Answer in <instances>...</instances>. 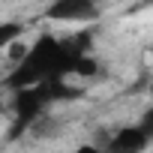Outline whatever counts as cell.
Here are the masks:
<instances>
[{
	"label": "cell",
	"mask_w": 153,
	"mask_h": 153,
	"mask_svg": "<svg viewBox=\"0 0 153 153\" xmlns=\"http://www.w3.org/2000/svg\"><path fill=\"white\" fill-rule=\"evenodd\" d=\"M141 123H144V129H147V132L153 135V105H150V108L144 111V117H141Z\"/></svg>",
	"instance_id": "8992f818"
},
{
	"label": "cell",
	"mask_w": 153,
	"mask_h": 153,
	"mask_svg": "<svg viewBox=\"0 0 153 153\" xmlns=\"http://www.w3.org/2000/svg\"><path fill=\"white\" fill-rule=\"evenodd\" d=\"M150 93H153V81H150Z\"/></svg>",
	"instance_id": "9c48e42d"
},
{
	"label": "cell",
	"mask_w": 153,
	"mask_h": 153,
	"mask_svg": "<svg viewBox=\"0 0 153 153\" xmlns=\"http://www.w3.org/2000/svg\"><path fill=\"white\" fill-rule=\"evenodd\" d=\"M102 9V0H54L45 9L51 21H93Z\"/></svg>",
	"instance_id": "3957f363"
},
{
	"label": "cell",
	"mask_w": 153,
	"mask_h": 153,
	"mask_svg": "<svg viewBox=\"0 0 153 153\" xmlns=\"http://www.w3.org/2000/svg\"><path fill=\"white\" fill-rule=\"evenodd\" d=\"M0 111H3V90H0Z\"/></svg>",
	"instance_id": "52a82bcc"
},
{
	"label": "cell",
	"mask_w": 153,
	"mask_h": 153,
	"mask_svg": "<svg viewBox=\"0 0 153 153\" xmlns=\"http://www.w3.org/2000/svg\"><path fill=\"white\" fill-rule=\"evenodd\" d=\"M21 33H24L21 21H0V51H6L12 42H18Z\"/></svg>",
	"instance_id": "277c9868"
},
{
	"label": "cell",
	"mask_w": 153,
	"mask_h": 153,
	"mask_svg": "<svg viewBox=\"0 0 153 153\" xmlns=\"http://www.w3.org/2000/svg\"><path fill=\"white\" fill-rule=\"evenodd\" d=\"M153 141V135L144 129V123H132V126H120L114 132H108L105 138H99V144H105L111 153H144L147 144Z\"/></svg>",
	"instance_id": "7a4b0ae2"
},
{
	"label": "cell",
	"mask_w": 153,
	"mask_h": 153,
	"mask_svg": "<svg viewBox=\"0 0 153 153\" xmlns=\"http://www.w3.org/2000/svg\"><path fill=\"white\" fill-rule=\"evenodd\" d=\"M72 153H111L105 144H81V147H75Z\"/></svg>",
	"instance_id": "5b68a950"
},
{
	"label": "cell",
	"mask_w": 153,
	"mask_h": 153,
	"mask_svg": "<svg viewBox=\"0 0 153 153\" xmlns=\"http://www.w3.org/2000/svg\"><path fill=\"white\" fill-rule=\"evenodd\" d=\"M147 6H153V0H147Z\"/></svg>",
	"instance_id": "ba28073f"
},
{
	"label": "cell",
	"mask_w": 153,
	"mask_h": 153,
	"mask_svg": "<svg viewBox=\"0 0 153 153\" xmlns=\"http://www.w3.org/2000/svg\"><path fill=\"white\" fill-rule=\"evenodd\" d=\"M51 93L42 84H33V87H21V90H12V108H15V123L9 129V138H18L24 132H30V126L45 114V108L51 105Z\"/></svg>",
	"instance_id": "6da1fadb"
}]
</instances>
